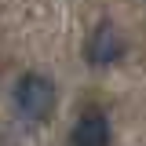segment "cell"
Segmentation results:
<instances>
[{
	"mask_svg": "<svg viewBox=\"0 0 146 146\" xmlns=\"http://www.w3.org/2000/svg\"><path fill=\"white\" fill-rule=\"evenodd\" d=\"M11 99H15V110L29 124H40V121L51 117V110H55V84H51V77L29 70V73H22L15 80Z\"/></svg>",
	"mask_w": 146,
	"mask_h": 146,
	"instance_id": "1",
	"label": "cell"
},
{
	"mask_svg": "<svg viewBox=\"0 0 146 146\" xmlns=\"http://www.w3.org/2000/svg\"><path fill=\"white\" fill-rule=\"evenodd\" d=\"M121 55H124V36L110 18H102L84 40V62L95 70H106L113 62H121Z\"/></svg>",
	"mask_w": 146,
	"mask_h": 146,
	"instance_id": "2",
	"label": "cell"
},
{
	"mask_svg": "<svg viewBox=\"0 0 146 146\" xmlns=\"http://www.w3.org/2000/svg\"><path fill=\"white\" fill-rule=\"evenodd\" d=\"M70 146H110V121L102 110H84L70 131Z\"/></svg>",
	"mask_w": 146,
	"mask_h": 146,
	"instance_id": "3",
	"label": "cell"
}]
</instances>
